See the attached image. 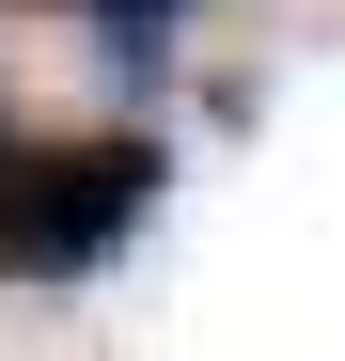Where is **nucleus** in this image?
Instances as JSON below:
<instances>
[{"instance_id": "1", "label": "nucleus", "mask_w": 345, "mask_h": 361, "mask_svg": "<svg viewBox=\"0 0 345 361\" xmlns=\"http://www.w3.org/2000/svg\"><path fill=\"white\" fill-rule=\"evenodd\" d=\"M157 126H0V283H94L157 220Z\"/></svg>"}, {"instance_id": "2", "label": "nucleus", "mask_w": 345, "mask_h": 361, "mask_svg": "<svg viewBox=\"0 0 345 361\" xmlns=\"http://www.w3.org/2000/svg\"><path fill=\"white\" fill-rule=\"evenodd\" d=\"M79 16H94V47H110V79H126V94H157V79H172L189 0H79Z\"/></svg>"}, {"instance_id": "3", "label": "nucleus", "mask_w": 345, "mask_h": 361, "mask_svg": "<svg viewBox=\"0 0 345 361\" xmlns=\"http://www.w3.org/2000/svg\"><path fill=\"white\" fill-rule=\"evenodd\" d=\"M0 126H16V110H0Z\"/></svg>"}]
</instances>
